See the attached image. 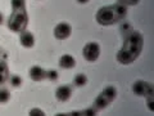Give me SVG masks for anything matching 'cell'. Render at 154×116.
<instances>
[{
	"instance_id": "83f0119b",
	"label": "cell",
	"mask_w": 154,
	"mask_h": 116,
	"mask_svg": "<svg viewBox=\"0 0 154 116\" xmlns=\"http://www.w3.org/2000/svg\"><path fill=\"white\" fill-rule=\"evenodd\" d=\"M2 23H3V14L0 13V25H2Z\"/></svg>"
},
{
	"instance_id": "5b68a950",
	"label": "cell",
	"mask_w": 154,
	"mask_h": 116,
	"mask_svg": "<svg viewBox=\"0 0 154 116\" xmlns=\"http://www.w3.org/2000/svg\"><path fill=\"white\" fill-rule=\"evenodd\" d=\"M153 85L146 83L144 80H137L136 83L132 85V92L136 95H144V97H150L154 95V90H153Z\"/></svg>"
},
{
	"instance_id": "f1b7e54d",
	"label": "cell",
	"mask_w": 154,
	"mask_h": 116,
	"mask_svg": "<svg viewBox=\"0 0 154 116\" xmlns=\"http://www.w3.org/2000/svg\"><path fill=\"white\" fill-rule=\"evenodd\" d=\"M118 2H119V3H121V4H123V0H118Z\"/></svg>"
},
{
	"instance_id": "d6986e66",
	"label": "cell",
	"mask_w": 154,
	"mask_h": 116,
	"mask_svg": "<svg viewBox=\"0 0 154 116\" xmlns=\"http://www.w3.org/2000/svg\"><path fill=\"white\" fill-rule=\"evenodd\" d=\"M9 83H11L12 86L17 88V86H21L22 79H21V76H18V75H12L11 77H9Z\"/></svg>"
},
{
	"instance_id": "6da1fadb",
	"label": "cell",
	"mask_w": 154,
	"mask_h": 116,
	"mask_svg": "<svg viewBox=\"0 0 154 116\" xmlns=\"http://www.w3.org/2000/svg\"><path fill=\"white\" fill-rule=\"evenodd\" d=\"M123 49L128 50L134 57H136L140 54L141 48H143V36L140 32L137 31H130L128 34H126V39H125L123 43Z\"/></svg>"
},
{
	"instance_id": "603a6c76",
	"label": "cell",
	"mask_w": 154,
	"mask_h": 116,
	"mask_svg": "<svg viewBox=\"0 0 154 116\" xmlns=\"http://www.w3.org/2000/svg\"><path fill=\"white\" fill-rule=\"evenodd\" d=\"M153 101H154V95L146 97V103H148V108L150 110V111H154V105H153Z\"/></svg>"
},
{
	"instance_id": "7402d4cb",
	"label": "cell",
	"mask_w": 154,
	"mask_h": 116,
	"mask_svg": "<svg viewBox=\"0 0 154 116\" xmlns=\"http://www.w3.org/2000/svg\"><path fill=\"white\" fill-rule=\"evenodd\" d=\"M82 114H84V116H96V110L93 108V107H90V108L84 110Z\"/></svg>"
},
{
	"instance_id": "cb8c5ba5",
	"label": "cell",
	"mask_w": 154,
	"mask_h": 116,
	"mask_svg": "<svg viewBox=\"0 0 154 116\" xmlns=\"http://www.w3.org/2000/svg\"><path fill=\"white\" fill-rule=\"evenodd\" d=\"M121 31L122 32H130V31H131V28H130V25H128V23H125V25H122L121 26Z\"/></svg>"
},
{
	"instance_id": "7a4b0ae2",
	"label": "cell",
	"mask_w": 154,
	"mask_h": 116,
	"mask_svg": "<svg viewBox=\"0 0 154 116\" xmlns=\"http://www.w3.org/2000/svg\"><path fill=\"white\" fill-rule=\"evenodd\" d=\"M27 13L26 9H19V11H13L12 16L9 17L8 27L9 30H12L14 32H22L25 31V28L27 26Z\"/></svg>"
},
{
	"instance_id": "4fadbf2b",
	"label": "cell",
	"mask_w": 154,
	"mask_h": 116,
	"mask_svg": "<svg viewBox=\"0 0 154 116\" xmlns=\"http://www.w3.org/2000/svg\"><path fill=\"white\" fill-rule=\"evenodd\" d=\"M113 11L116 13V16L118 17V19H122L127 14V7L125 4H116V5H113Z\"/></svg>"
},
{
	"instance_id": "2e32d148",
	"label": "cell",
	"mask_w": 154,
	"mask_h": 116,
	"mask_svg": "<svg viewBox=\"0 0 154 116\" xmlns=\"http://www.w3.org/2000/svg\"><path fill=\"white\" fill-rule=\"evenodd\" d=\"M86 83H88V77L84 74H77L73 79V84L76 86H84V85H86Z\"/></svg>"
},
{
	"instance_id": "ac0fdd59",
	"label": "cell",
	"mask_w": 154,
	"mask_h": 116,
	"mask_svg": "<svg viewBox=\"0 0 154 116\" xmlns=\"http://www.w3.org/2000/svg\"><path fill=\"white\" fill-rule=\"evenodd\" d=\"M26 0H12V8L13 11H19V9H25Z\"/></svg>"
},
{
	"instance_id": "5bb4252c",
	"label": "cell",
	"mask_w": 154,
	"mask_h": 116,
	"mask_svg": "<svg viewBox=\"0 0 154 116\" xmlns=\"http://www.w3.org/2000/svg\"><path fill=\"white\" fill-rule=\"evenodd\" d=\"M102 94L109 101V102H112V101H114L116 95H117V90H116L114 86H107V88L102 92Z\"/></svg>"
},
{
	"instance_id": "d4e9b609",
	"label": "cell",
	"mask_w": 154,
	"mask_h": 116,
	"mask_svg": "<svg viewBox=\"0 0 154 116\" xmlns=\"http://www.w3.org/2000/svg\"><path fill=\"white\" fill-rule=\"evenodd\" d=\"M139 0H123V4H128V5H136Z\"/></svg>"
},
{
	"instance_id": "52a82bcc",
	"label": "cell",
	"mask_w": 154,
	"mask_h": 116,
	"mask_svg": "<svg viewBox=\"0 0 154 116\" xmlns=\"http://www.w3.org/2000/svg\"><path fill=\"white\" fill-rule=\"evenodd\" d=\"M72 95V88L69 85H60L55 90V98L58 101H67Z\"/></svg>"
},
{
	"instance_id": "484cf974",
	"label": "cell",
	"mask_w": 154,
	"mask_h": 116,
	"mask_svg": "<svg viewBox=\"0 0 154 116\" xmlns=\"http://www.w3.org/2000/svg\"><path fill=\"white\" fill-rule=\"evenodd\" d=\"M77 3H80V4H86V3H89V0H77Z\"/></svg>"
},
{
	"instance_id": "3957f363",
	"label": "cell",
	"mask_w": 154,
	"mask_h": 116,
	"mask_svg": "<svg viewBox=\"0 0 154 116\" xmlns=\"http://www.w3.org/2000/svg\"><path fill=\"white\" fill-rule=\"evenodd\" d=\"M118 21L119 19L113 11V5L104 7L102 9H99L98 13H96V22H98L99 25L108 26V25H113V23L118 22Z\"/></svg>"
},
{
	"instance_id": "ffe728a7",
	"label": "cell",
	"mask_w": 154,
	"mask_h": 116,
	"mask_svg": "<svg viewBox=\"0 0 154 116\" xmlns=\"http://www.w3.org/2000/svg\"><path fill=\"white\" fill-rule=\"evenodd\" d=\"M28 116H46V115H45V112H44L42 110L35 107V108H31V110H30V112H28Z\"/></svg>"
},
{
	"instance_id": "4316f807",
	"label": "cell",
	"mask_w": 154,
	"mask_h": 116,
	"mask_svg": "<svg viewBox=\"0 0 154 116\" xmlns=\"http://www.w3.org/2000/svg\"><path fill=\"white\" fill-rule=\"evenodd\" d=\"M55 116H69V114H57Z\"/></svg>"
},
{
	"instance_id": "7c38bea8",
	"label": "cell",
	"mask_w": 154,
	"mask_h": 116,
	"mask_svg": "<svg viewBox=\"0 0 154 116\" xmlns=\"http://www.w3.org/2000/svg\"><path fill=\"white\" fill-rule=\"evenodd\" d=\"M110 102L109 101L105 98V97L100 93L98 97H96V99L94 101V105H93V108H95L96 111H99V110H102V108H104V107H107V106L109 105Z\"/></svg>"
},
{
	"instance_id": "44dd1931",
	"label": "cell",
	"mask_w": 154,
	"mask_h": 116,
	"mask_svg": "<svg viewBox=\"0 0 154 116\" xmlns=\"http://www.w3.org/2000/svg\"><path fill=\"white\" fill-rule=\"evenodd\" d=\"M46 79L53 80V81L58 80V72H57L55 70H49V71H46Z\"/></svg>"
},
{
	"instance_id": "30bf717a",
	"label": "cell",
	"mask_w": 154,
	"mask_h": 116,
	"mask_svg": "<svg viewBox=\"0 0 154 116\" xmlns=\"http://www.w3.org/2000/svg\"><path fill=\"white\" fill-rule=\"evenodd\" d=\"M135 60H136V57H134V56H132L128 50L123 49V48H122V49L117 53V61L119 62V63H122V65L132 63V62H134Z\"/></svg>"
},
{
	"instance_id": "277c9868",
	"label": "cell",
	"mask_w": 154,
	"mask_h": 116,
	"mask_svg": "<svg viewBox=\"0 0 154 116\" xmlns=\"http://www.w3.org/2000/svg\"><path fill=\"white\" fill-rule=\"evenodd\" d=\"M82 54L86 61L95 62L100 56V45L96 41H89L88 44H85V47H84Z\"/></svg>"
},
{
	"instance_id": "e0dca14e",
	"label": "cell",
	"mask_w": 154,
	"mask_h": 116,
	"mask_svg": "<svg viewBox=\"0 0 154 116\" xmlns=\"http://www.w3.org/2000/svg\"><path fill=\"white\" fill-rule=\"evenodd\" d=\"M9 99H11V93H9V90L2 88L0 89V103H7Z\"/></svg>"
},
{
	"instance_id": "9c48e42d",
	"label": "cell",
	"mask_w": 154,
	"mask_h": 116,
	"mask_svg": "<svg viewBox=\"0 0 154 116\" xmlns=\"http://www.w3.org/2000/svg\"><path fill=\"white\" fill-rule=\"evenodd\" d=\"M19 41H21V44L25 47V48H32L33 45H35V36H33L32 32L25 30V31L21 32Z\"/></svg>"
},
{
	"instance_id": "9a60e30c",
	"label": "cell",
	"mask_w": 154,
	"mask_h": 116,
	"mask_svg": "<svg viewBox=\"0 0 154 116\" xmlns=\"http://www.w3.org/2000/svg\"><path fill=\"white\" fill-rule=\"evenodd\" d=\"M8 79V66L4 61H0V85H3Z\"/></svg>"
},
{
	"instance_id": "ba28073f",
	"label": "cell",
	"mask_w": 154,
	"mask_h": 116,
	"mask_svg": "<svg viewBox=\"0 0 154 116\" xmlns=\"http://www.w3.org/2000/svg\"><path fill=\"white\" fill-rule=\"evenodd\" d=\"M28 75L35 81H40V80L46 79V71L40 66H32L30 71H28Z\"/></svg>"
},
{
	"instance_id": "8992f818",
	"label": "cell",
	"mask_w": 154,
	"mask_h": 116,
	"mask_svg": "<svg viewBox=\"0 0 154 116\" xmlns=\"http://www.w3.org/2000/svg\"><path fill=\"white\" fill-rule=\"evenodd\" d=\"M71 32H72L71 25L67 22L58 23L54 28V36L58 39V40H66V39H68L71 36Z\"/></svg>"
},
{
	"instance_id": "8fae6325",
	"label": "cell",
	"mask_w": 154,
	"mask_h": 116,
	"mask_svg": "<svg viewBox=\"0 0 154 116\" xmlns=\"http://www.w3.org/2000/svg\"><path fill=\"white\" fill-rule=\"evenodd\" d=\"M59 66L62 69H66V70H69V69H73L76 66V60L72 54H63L59 58Z\"/></svg>"
}]
</instances>
